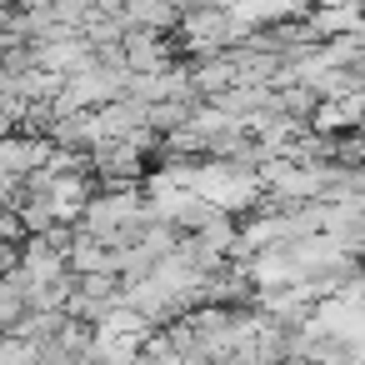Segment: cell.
<instances>
[{
    "label": "cell",
    "instance_id": "cell-1",
    "mask_svg": "<svg viewBox=\"0 0 365 365\" xmlns=\"http://www.w3.org/2000/svg\"><path fill=\"white\" fill-rule=\"evenodd\" d=\"M210 365H245V360H240V355H230V360H210Z\"/></svg>",
    "mask_w": 365,
    "mask_h": 365
}]
</instances>
